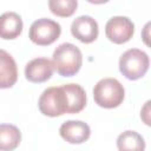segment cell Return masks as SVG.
<instances>
[{
    "label": "cell",
    "mask_w": 151,
    "mask_h": 151,
    "mask_svg": "<svg viewBox=\"0 0 151 151\" xmlns=\"http://www.w3.org/2000/svg\"><path fill=\"white\" fill-rule=\"evenodd\" d=\"M18 80V67L13 57L0 50V88H9Z\"/></svg>",
    "instance_id": "30bf717a"
},
{
    "label": "cell",
    "mask_w": 151,
    "mask_h": 151,
    "mask_svg": "<svg viewBox=\"0 0 151 151\" xmlns=\"http://www.w3.org/2000/svg\"><path fill=\"white\" fill-rule=\"evenodd\" d=\"M125 96L123 85L114 78H104L99 80L93 88V98L97 105L104 109L119 106Z\"/></svg>",
    "instance_id": "7a4b0ae2"
},
{
    "label": "cell",
    "mask_w": 151,
    "mask_h": 151,
    "mask_svg": "<svg viewBox=\"0 0 151 151\" xmlns=\"http://www.w3.org/2000/svg\"><path fill=\"white\" fill-rule=\"evenodd\" d=\"M50 11L60 18H68L73 15L78 7L77 0H48Z\"/></svg>",
    "instance_id": "9a60e30c"
},
{
    "label": "cell",
    "mask_w": 151,
    "mask_h": 151,
    "mask_svg": "<svg viewBox=\"0 0 151 151\" xmlns=\"http://www.w3.org/2000/svg\"><path fill=\"white\" fill-rule=\"evenodd\" d=\"M59 133L64 140L71 144L85 143L91 134L90 126L80 120H67L61 124Z\"/></svg>",
    "instance_id": "9c48e42d"
},
{
    "label": "cell",
    "mask_w": 151,
    "mask_h": 151,
    "mask_svg": "<svg viewBox=\"0 0 151 151\" xmlns=\"http://www.w3.org/2000/svg\"><path fill=\"white\" fill-rule=\"evenodd\" d=\"M54 67L47 58H35L27 63L25 66V77L31 83H44L48 80L53 74Z\"/></svg>",
    "instance_id": "ba28073f"
},
{
    "label": "cell",
    "mask_w": 151,
    "mask_h": 151,
    "mask_svg": "<svg viewBox=\"0 0 151 151\" xmlns=\"http://www.w3.org/2000/svg\"><path fill=\"white\" fill-rule=\"evenodd\" d=\"M117 147L120 151L124 150L143 151L145 149V142L144 138L136 131H125L118 136Z\"/></svg>",
    "instance_id": "5bb4252c"
},
{
    "label": "cell",
    "mask_w": 151,
    "mask_h": 151,
    "mask_svg": "<svg viewBox=\"0 0 151 151\" xmlns=\"http://www.w3.org/2000/svg\"><path fill=\"white\" fill-rule=\"evenodd\" d=\"M149 113H150V100L145 103L144 107L142 109V114H140L142 116V119L144 120V123L146 125H150L151 124L150 123V118H149Z\"/></svg>",
    "instance_id": "2e32d148"
},
{
    "label": "cell",
    "mask_w": 151,
    "mask_h": 151,
    "mask_svg": "<svg viewBox=\"0 0 151 151\" xmlns=\"http://www.w3.org/2000/svg\"><path fill=\"white\" fill-rule=\"evenodd\" d=\"M21 142L20 130L11 124H0V150L11 151L19 146Z\"/></svg>",
    "instance_id": "4fadbf2b"
},
{
    "label": "cell",
    "mask_w": 151,
    "mask_h": 151,
    "mask_svg": "<svg viewBox=\"0 0 151 151\" xmlns=\"http://www.w3.org/2000/svg\"><path fill=\"white\" fill-rule=\"evenodd\" d=\"M149 26H150V24H146V26H145V33H144V41H145L146 45H149V40H147V31H149Z\"/></svg>",
    "instance_id": "e0dca14e"
},
{
    "label": "cell",
    "mask_w": 151,
    "mask_h": 151,
    "mask_svg": "<svg viewBox=\"0 0 151 151\" xmlns=\"http://www.w3.org/2000/svg\"><path fill=\"white\" fill-rule=\"evenodd\" d=\"M51 61L58 74L61 77H72L79 72L83 64V55L76 45L64 42L54 50Z\"/></svg>",
    "instance_id": "6da1fadb"
},
{
    "label": "cell",
    "mask_w": 151,
    "mask_h": 151,
    "mask_svg": "<svg viewBox=\"0 0 151 151\" xmlns=\"http://www.w3.org/2000/svg\"><path fill=\"white\" fill-rule=\"evenodd\" d=\"M67 101V113H79L86 105V93L78 84H65L61 86Z\"/></svg>",
    "instance_id": "7c38bea8"
},
{
    "label": "cell",
    "mask_w": 151,
    "mask_h": 151,
    "mask_svg": "<svg viewBox=\"0 0 151 151\" xmlns=\"http://www.w3.org/2000/svg\"><path fill=\"white\" fill-rule=\"evenodd\" d=\"M38 107L42 114L48 117H59L67 113V101L63 87L52 86L46 88L39 98Z\"/></svg>",
    "instance_id": "277c9868"
},
{
    "label": "cell",
    "mask_w": 151,
    "mask_h": 151,
    "mask_svg": "<svg viewBox=\"0 0 151 151\" xmlns=\"http://www.w3.org/2000/svg\"><path fill=\"white\" fill-rule=\"evenodd\" d=\"M134 33L133 22L126 17H112L105 25L106 38L114 44L127 42Z\"/></svg>",
    "instance_id": "8992f818"
},
{
    "label": "cell",
    "mask_w": 151,
    "mask_h": 151,
    "mask_svg": "<svg viewBox=\"0 0 151 151\" xmlns=\"http://www.w3.org/2000/svg\"><path fill=\"white\" fill-rule=\"evenodd\" d=\"M21 17L14 12H6L0 17V38L12 40L22 32Z\"/></svg>",
    "instance_id": "8fae6325"
},
{
    "label": "cell",
    "mask_w": 151,
    "mask_h": 151,
    "mask_svg": "<svg viewBox=\"0 0 151 151\" xmlns=\"http://www.w3.org/2000/svg\"><path fill=\"white\" fill-rule=\"evenodd\" d=\"M72 35L84 44L93 42L98 38L99 27L97 21L90 15H81L73 20L71 25Z\"/></svg>",
    "instance_id": "52a82bcc"
},
{
    "label": "cell",
    "mask_w": 151,
    "mask_h": 151,
    "mask_svg": "<svg viewBox=\"0 0 151 151\" xmlns=\"http://www.w3.org/2000/svg\"><path fill=\"white\" fill-rule=\"evenodd\" d=\"M149 65L147 54L138 48L127 50L119 58V71L129 80H137L144 77L149 70Z\"/></svg>",
    "instance_id": "3957f363"
},
{
    "label": "cell",
    "mask_w": 151,
    "mask_h": 151,
    "mask_svg": "<svg viewBox=\"0 0 151 151\" xmlns=\"http://www.w3.org/2000/svg\"><path fill=\"white\" fill-rule=\"evenodd\" d=\"M61 33L60 25L51 19H38L35 20L28 32V37L32 42L39 45V46H47L53 44Z\"/></svg>",
    "instance_id": "5b68a950"
},
{
    "label": "cell",
    "mask_w": 151,
    "mask_h": 151,
    "mask_svg": "<svg viewBox=\"0 0 151 151\" xmlns=\"http://www.w3.org/2000/svg\"><path fill=\"white\" fill-rule=\"evenodd\" d=\"M86 1H88V2H91V4L100 5V4H105V2H107L109 0H86Z\"/></svg>",
    "instance_id": "ac0fdd59"
}]
</instances>
